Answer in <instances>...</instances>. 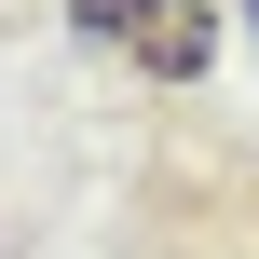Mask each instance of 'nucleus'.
I'll return each mask as SVG.
<instances>
[{
	"label": "nucleus",
	"mask_w": 259,
	"mask_h": 259,
	"mask_svg": "<svg viewBox=\"0 0 259 259\" xmlns=\"http://www.w3.org/2000/svg\"><path fill=\"white\" fill-rule=\"evenodd\" d=\"M82 27L150 41V68H205V14H191V0H82Z\"/></svg>",
	"instance_id": "1"
}]
</instances>
